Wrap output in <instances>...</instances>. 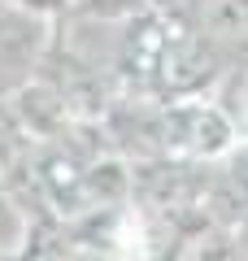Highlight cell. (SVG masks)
<instances>
[{"label": "cell", "instance_id": "5", "mask_svg": "<svg viewBox=\"0 0 248 261\" xmlns=\"http://www.w3.org/2000/svg\"><path fill=\"white\" fill-rule=\"evenodd\" d=\"M179 261H248V240L239 226H201L187 235Z\"/></svg>", "mask_w": 248, "mask_h": 261}, {"label": "cell", "instance_id": "2", "mask_svg": "<svg viewBox=\"0 0 248 261\" xmlns=\"http://www.w3.org/2000/svg\"><path fill=\"white\" fill-rule=\"evenodd\" d=\"M57 48V18L0 0V96H18L48 70Z\"/></svg>", "mask_w": 248, "mask_h": 261}, {"label": "cell", "instance_id": "8", "mask_svg": "<svg viewBox=\"0 0 248 261\" xmlns=\"http://www.w3.org/2000/svg\"><path fill=\"white\" fill-rule=\"evenodd\" d=\"M70 261H122V257H113V252H105V248H87V244H74V248H70Z\"/></svg>", "mask_w": 248, "mask_h": 261}, {"label": "cell", "instance_id": "3", "mask_svg": "<svg viewBox=\"0 0 248 261\" xmlns=\"http://www.w3.org/2000/svg\"><path fill=\"white\" fill-rule=\"evenodd\" d=\"M35 161H39V140L22 126V118H18L9 96H0V183H9L27 205L31 200L39 205Z\"/></svg>", "mask_w": 248, "mask_h": 261}, {"label": "cell", "instance_id": "4", "mask_svg": "<svg viewBox=\"0 0 248 261\" xmlns=\"http://www.w3.org/2000/svg\"><path fill=\"white\" fill-rule=\"evenodd\" d=\"M35 231L39 226H35V218H31V205L13 192L9 183H0V257L18 261L22 252L31 248Z\"/></svg>", "mask_w": 248, "mask_h": 261}, {"label": "cell", "instance_id": "6", "mask_svg": "<svg viewBox=\"0 0 248 261\" xmlns=\"http://www.w3.org/2000/svg\"><path fill=\"white\" fill-rule=\"evenodd\" d=\"M157 0H70L61 18H87V22H135Z\"/></svg>", "mask_w": 248, "mask_h": 261}, {"label": "cell", "instance_id": "1", "mask_svg": "<svg viewBox=\"0 0 248 261\" xmlns=\"http://www.w3.org/2000/svg\"><path fill=\"white\" fill-rule=\"evenodd\" d=\"M239 144H244L239 122L231 118V109L222 105L218 92L165 100V109H161V157L213 166V161L231 157Z\"/></svg>", "mask_w": 248, "mask_h": 261}, {"label": "cell", "instance_id": "7", "mask_svg": "<svg viewBox=\"0 0 248 261\" xmlns=\"http://www.w3.org/2000/svg\"><path fill=\"white\" fill-rule=\"evenodd\" d=\"M13 5H22V9H35V13H44V18H61L70 0H13Z\"/></svg>", "mask_w": 248, "mask_h": 261}]
</instances>
